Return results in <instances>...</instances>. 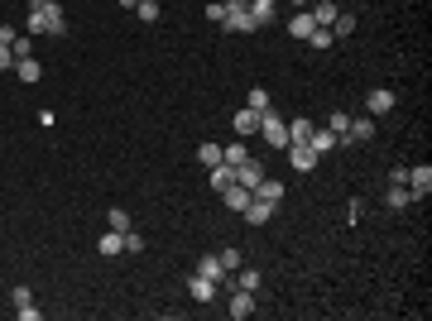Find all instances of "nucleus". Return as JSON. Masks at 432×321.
Returning <instances> with one entry per match:
<instances>
[{"mask_svg": "<svg viewBox=\"0 0 432 321\" xmlns=\"http://www.w3.org/2000/svg\"><path fill=\"white\" fill-rule=\"evenodd\" d=\"M29 10H44V34H49V39H63V34H68V15H63L58 0H29Z\"/></svg>", "mask_w": 432, "mask_h": 321, "instance_id": "nucleus-1", "label": "nucleus"}, {"mask_svg": "<svg viewBox=\"0 0 432 321\" xmlns=\"http://www.w3.org/2000/svg\"><path fill=\"white\" fill-rule=\"evenodd\" d=\"M260 134H265V144H269V149H288V120H279L274 110L260 115Z\"/></svg>", "mask_w": 432, "mask_h": 321, "instance_id": "nucleus-2", "label": "nucleus"}, {"mask_svg": "<svg viewBox=\"0 0 432 321\" xmlns=\"http://www.w3.org/2000/svg\"><path fill=\"white\" fill-rule=\"evenodd\" d=\"M221 29H226V34H260V29H255V20H250V10H245V0H231V5H226V20H221Z\"/></svg>", "mask_w": 432, "mask_h": 321, "instance_id": "nucleus-3", "label": "nucleus"}, {"mask_svg": "<svg viewBox=\"0 0 432 321\" xmlns=\"http://www.w3.org/2000/svg\"><path fill=\"white\" fill-rule=\"evenodd\" d=\"M408 192H413V202H423V197H428L432 192V168L428 163H418V168H408V183H404Z\"/></svg>", "mask_w": 432, "mask_h": 321, "instance_id": "nucleus-4", "label": "nucleus"}, {"mask_svg": "<svg viewBox=\"0 0 432 321\" xmlns=\"http://www.w3.org/2000/svg\"><path fill=\"white\" fill-rule=\"evenodd\" d=\"M245 10H250L255 29H269V25H274V15H279V0H245Z\"/></svg>", "mask_w": 432, "mask_h": 321, "instance_id": "nucleus-5", "label": "nucleus"}, {"mask_svg": "<svg viewBox=\"0 0 432 321\" xmlns=\"http://www.w3.org/2000/svg\"><path fill=\"white\" fill-rule=\"evenodd\" d=\"M284 154H288V163H293L298 173H312V168H317V159H322V154H312V144H288Z\"/></svg>", "mask_w": 432, "mask_h": 321, "instance_id": "nucleus-6", "label": "nucleus"}, {"mask_svg": "<svg viewBox=\"0 0 432 321\" xmlns=\"http://www.w3.org/2000/svg\"><path fill=\"white\" fill-rule=\"evenodd\" d=\"M394 101H399V96H394L389 86H375V91L365 96V110H370V115H389V110H394Z\"/></svg>", "mask_w": 432, "mask_h": 321, "instance_id": "nucleus-7", "label": "nucleus"}, {"mask_svg": "<svg viewBox=\"0 0 432 321\" xmlns=\"http://www.w3.org/2000/svg\"><path fill=\"white\" fill-rule=\"evenodd\" d=\"M346 139H351V144H370V139H375V120H370V115H351Z\"/></svg>", "mask_w": 432, "mask_h": 321, "instance_id": "nucleus-8", "label": "nucleus"}, {"mask_svg": "<svg viewBox=\"0 0 432 321\" xmlns=\"http://www.w3.org/2000/svg\"><path fill=\"white\" fill-rule=\"evenodd\" d=\"M260 178H265V163H260V159H255V154H250V159H245L241 168H236V183L255 192V183H260Z\"/></svg>", "mask_w": 432, "mask_h": 321, "instance_id": "nucleus-9", "label": "nucleus"}, {"mask_svg": "<svg viewBox=\"0 0 432 321\" xmlns=\"http://www.w3.org/2000/svg\"><path fill=\"white\" fill-rule=\"evenodd\" d=\"M279 211V207H274V202H260V197H250V207H245V221H250V225H269V216Z\"/></svg>", "mask_w": 432, "mask_h": 321, "instance_id": "nucleus-10", "label": "nucleus"}, {"mask_svg": "<svg viewBox=\"0 0 432 321\" xmlns=\"http://www.w3.org/2000/svg\"><path fill=\"white\" fill-rule=\"evenodd\" d=\"M284 183H279V178H269V173H265V178H260V183H255V197H260V202H274V207H279V202H284Z\"/></svg>", "mask_w": 432, "mask_h": 321, "instance_id": "nucleus-11", "label": "nucleus"}, {"mask_svg": "<svg viewBox=\"0 0 432 321\" xmlns=\"http://www.w3.org/2000/svg\"><path fill=\"white\" fill-rule=\"evenodd\" d=\"M231 317L236 321L255 317V293H250V288H236V293H231Z\"/></svg>", "mask_w": 432, "mask_h": 321, "instance_id": "nucleus-12", "label": "nucleus"}, {"mask_svg": "<svg viewBox=\"0 0 432 321\" xmlns=\"http://www.w3.org/2000/svg\"><path fill=\"white\" fill-rule=\"evenodd\" d=\"M307 144H312V154H336V149H341V144H346V139H336V134L326 130H312V139H307Z\"/></svg>", "mask_w": 432, "mask_h": 321, "instance_id": "nucleus-13", "label": "nucleus"}, {"mask_svg": "<svg viewBox=\"0 0 432 321\" xmlns=\"http://www.w3.org/2000/svg\"><path fill=\"white\" fill-rule=\"evenodd\" d=\"M192 273H202V278H212V283H226V278H231V273L221 268V259H216V254H202V259H197V268H192Z\"/></svg>", "mask_w": 432, "mask_h": 321, "instance_id": "nucleus-14", "label": "nucleus"}, {"mask_svg": "<svg viewBox=\"0 0 432 321\" xmlns=\"http://www.w3.org/2000/svg\"><path fill=\"white\" fill-rule=\"evenodd\" d=\"M216 288H221V283L202 278V273H192V278H188V293H192V302H212V297H216Z\"/></svg>", "mask_w": 432, "mask_h": 321, "instance_id": "nucleus-15", "label": "nucleus"}, {"mask_svg": "<svg viewBox=\"0 0 432 321\" xmlns=\"http://www.w3.org/2000/svg\"><path fill=\"white\" fill-rule=\"evenodd\" d=\"M260 115H265V110H250V106H241L236 115H231L236 134H255V130H260Z\"/></svg>", "mask_w": 432, "mask_h": 321, "instance_id": "nucleus-16", "label": "nucleus"}, {"mask_svg": "<svg viewBox=\"0 0 432 321\" xmlns=\"http://www.w3.org/2000/svg\"><path fill=\"white\" fill-rule=\"evenodd\" d=\"M250 197H255V192H250V188H241V183H231V188L221 192V202H226L231 211H245V207H250Z\"/></svg>", "mask_w": 432, "mask_h": 321, "instance_id": "nucleus-17", "label": "nucleus"}, {"mask_svg": "<svg viewBox=\"0 0 432 321\" xmlns=\"http://www.w3.org/2000/svg\"><path fill=\"white\" fill-rule=\"evenodd\" d=\"M125 249V230H106L101 240H96V254H106V259H115Z\"/></svg>", "mask_w": 432, "mask_h": 321, "instance_id": "nucleus-18", "label": "nucleus"}, {"mask_svg": "<svg viewBox=\"0 0 432 321\" xmlns=\"http://www.w3.org/2000/svg\"><path fill=\"white\" fill-rule=\"evenodd\" d=\"M15 77H20V81H39V77H44L39 58H34V53H29V58H15Z\"/></svg>", "mask_w": 432, "mask_h": 321, "instance_id": "nucleus-19", "label": "nucleus"}, {"mask_svg": "<svg viewBox=\"0 0 432 321\" xmlns=\"http://www.w3.org/2000/svg\"><path fill=\"white\" fill-rule=\"evenodd\" d=\"M312 130H317V125H312L307 115H298V120H288V144H307V139H312Z\"/></svg>", "mask_w": 432, "mask_h": 321, "instance_id": "nucleus-20", "label": "nucleus"}, {"mask_svg": "<svg viewBox=\"0 0 432 321\" xmlns=\"http://www.w3.org/2000/svg\"><path fill=\"white\" fill-rule=\"evenodd\" d=\"M312 29H317V20H312V10H298L293 20H288V34H293V39H307Z\"/></svg>", "mask_w": 432, "mask_h": 321, "instance_id": "nucleus-21", "label": "nucleus"}, {"mask_svg": "<svg viewBox=\"0 0 432 321\" xmlns=\"http://www.w3.org/2000/svg\"><path fill=\"white\" fill-rule=\"evenodd\" d=\"M408 202H413V192H408V188H404V183H394V188L384 192V207H389V211H404Z\"/></svg>", "mask_w": 432, "mask_h": 321, "instance_id": "nucleus-22", "label": "nucleus"}, {"mask_svg": "<svg viewBox=\"0 0 432 321\" xmlns=\"http://www.w3.org/2000/svg\"><path fill=\"white\" fill-rule=\"evenodd\" d=\"M207 183H212V192H226V188H231V183H236V168H226V163H216V168H212V178H207Z\"/></svg>", "mask_w": 432, "mask_h": 321, "instance_id": "nucleus-23", "label": "nucleus"}, {"mask_svg": "<svg viewBox=\"0 0 432 321\" xmlns=\"http://www.w3.org/2000/svg\"><path fill=\"white\" fill-rule=\"evenodd\" d=\"M336 15H341V10H336L331 0H317V5H312V20H317L322 29H331V20H336Z\"/></svg>", "mask_w": 432, "mask_h": 321, "instance_id": "nucleus-24", "label": "nucleus"}, {"mask_svg": "<svg viewBox=\"0 0 432 321\" xmlns=\"http://www.w3.org/2000/svg\"><path fill=\"white\" fill-rule=\"evenodd\" d=\"M307 44H312V48H317V53H326V48H331V44H336V34H331V29H312V34H307Z\"/></svg>", "mask_w": 432, "mask_h": 321, "instance_id": "nucleus-25", "label": "nucleus"}, {"mask_svg": "<svg viewBox=\"0 0 432 321\" xmlns=\"http://www.w3.org/2000/svg\"><path fill=\"white\" fill-rule=\"evenodd\" d=\"M245 159H250V149H245V144H231V149H221V163H226V168H241Z\"/></svg>", "mask_w": 432, "mask_h": 321, "instance_id": "nucleus-26", "label": "nucleus"}, {"mask_svg": "<svg viewBox=\"0 0 432 321\" xmlns=\"http://www.w3.org/2000/svg\"><path fill=\"white\" fill-rule=\"evenodd\" d=\"M346 125H351V115H346V110H331V115H326V130L336 134V139H346Z\"/></svg>", "mask_w": 432, "mask_h": 321, "instance_id": "nucleus-27", "label": "nucleus"}, {"mask_svg": "<svg viewBox=\"0 0 432 321\" xmlns=\"http://www.w3.org/2000/svg\"><path fill=\"white\" fill-rule=\"evenodd\" d=\"M135 15L144 20V25H154V20H159L163 10H159V0H139V5H135Z\"/></svg>", "mask_w": 432, "mask_h": 321, "instance_id": "nucleus-28", "label": "nucleus"}, {"mask_svg": "<svg viewBox=\"0 0 432 321\" xmlns=\"http://www.w3.org/2000/svg\"><path fill=\"white\" fill-rule=\"evenodd\" d=\"M245 106H250V110H269V91H265V86H250Z\"/></svg>", "mask_w": 432, "mask_h": 321, "instance_id": "nucleus-29", "label": "nucleus"}, {"mask_svg": "<svg viewBox=\"0 0 432 321\" xmlns=\"http://www.w3.org/2000/svg\"><path fill=\"white\" fill-rule=\"evenodd\" d=\"M231 278H236V288H250V293L260 288V273H255V268H236Z\"/></svg>", "mask_w": 432, "mask_h": 321, "instance_id": "nucleus-30", "label": "nucleus"}, {"mask_svg": "<svg viewBox=\"0 0 432 321\" xmlns=\"http://www.w3.org/2000/svg\"><path fill=\"white\" fill-rule=\"evenodd\" d=\"M351 29H355V15H346V10H341V15L331 20V34H336V39H346Z\"/></svg>", "mask_w": 432, "mask_h": 321, "instance_id": "nucleus-31", "label": "nucleus"}, {"mask_svg": "<svg viewBox=\"0 0 432 321\" xmlns=\"http://www.w3.org/2000/svg\"><path fill=\"white\" fill-rule=\"evenodd\" d=\"M216 259H221V268H226V273H236V268H241V249L231 244V249H221Z\"/></svg>", "mask_w": 432, "mask_h": 321, "instance_id": "nucleus-32", "label": "nucleus"}, {"mask_svg": "<svg viewBox=\"0 0 432 321\" xmlns=\"http://www.w3.org/2000/svg\"><path fill=\"white\" fill-rule=\"evenodd\" d=\"M110 230H130V211H125V207H110Z\"/></svg>", "mask_w": 432, "mask_h": 321, "instance_id": "nucleus-33", "label": "nucleus"}, {"mask_svg": "<svg viewBox=\"0 0 432 321\" xmlns=\"http://www.w3.org/2000/svg\"><path fill=\"white\" fill-rule=\"evenodd\" d=\"M197 159L207 163V168H216V163H221V144H202V149H197Z\"/></svg>", "mask_w": 432, "mask_h": 321, "instance_id": "nucleus-34", "label": "nucleus"}, {"mask_svg": "<svg viewBox=\"0 0 432 321\" xmlns=\"http://www.w3.org/2000/svg\"><path fill=\"white\" fill-rule=\"evenodd\" d=\"M10 302H15V312H20V307L34 302V293H29V288H10Z\"/></svg>", "mask_w": 432, "mask_h": 321, "instance_id": "nucleus-35", "label": "nucleus"}, {"mask_svg": "<svg viewBox=\"0 0 432 321\" xmlns=\"http://www.w3.org/2000/svg\"><path fill=\"white\" fill-rule=\"evenodd\" d=\"M0 72H15V48L10 44H0Z\"/></svg>", "mask_w": 432, "mask_h": 321, "instance_id": "nucleus-36", "label": "nucleus"}, {"mask_svg": "<svg viewBox=\"0 0 432 321\" xmlns=\"http://www.w3.org/2000/svg\"><path fill=\"white\" fill-rule=\"evenodd\" d=\"M207 20H212V25L226 20V0H212V5H207Z\"/></svg>", "mask_w": 432, "mask_h": 321, "instance_id": "nucleus-37", "label": "nucleus"}, {"mask_svg": "<svg viewBox=\"0 0 432 321\" xmlns=\"http://www.w3.org/2000/svg\"><path fill=\"white\" fill-rule=\"evenodd\" d=\"M10 48H15V58H29V53H34V44H29L25 34H15V44H10Z\"/></svg>", "mask_w": 432, "mask_h": 321, "instance_id": "nucleus-38", "label": "nucleus"}, {"mask_svg": "<svg viewBox=\"0 0 432 321\" xmlns=\"http://www.w3.org/2000/svg\"><path fill=\"white\" fill-rule=\"evenodd\" d=\"M125 249H130V254H139V249H144V235H135V230H125Z\"/></svg>", "mask_w": 432, "mask_h": 321, "instance_id": "nucleus-39", "label": "nucleus"}, {"mask_svg": "<svg viewBox=\"0 0 432 321\" xmlns=\"http://www.w3.org/2000/svg\"><path fill=\"white\" fill-rule=\"evenodd\" d=\"M293 5H298V10H307V0H293Z\"/></svg>", "mask_w": 432, "mask_h": 321, "instance_id": "nucleus-40", "label": "nucleus"}]
</instances>
